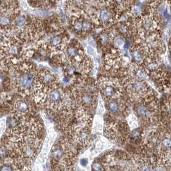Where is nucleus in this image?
Instances as JSON below:
<instances>
[{
	"mask_svg": "<svg viewBox=\"0 0 171 171\" xmlns=\"http://www.w3.org/2000/svg\"><path fill=\"white\" fill-rule=\"evenodd\" d=\"M37 75L30 65H24L16 70L14 85L21 93L28 94L35 86Z\"/></svg>",
	"mask_w": 171,
	"mask_h": 171,
	"instance_id": "f257e3e1",
	"label": "nucleus"
},
{
	"mask_svg": "<svg viewBox=\"0 0 171 171\" xmlns=\"http://www.w3.org/2000/svg\"><path fill=\"white\" fill-rule=\"evenodd\" d=\"M86 13L90 16L96 23L104 26H110L118 19L115 11L107 5L93 7L92 9H89V12Z\"/></svg>",
	"mask_w": 171,
	"mask_h": 171,
	"instance_id": "f03ea898",
	"label": "nucleus"
},
{
	"mask_svg": "<svg viewBox=\"0 0 171 171\" xmlns=\"http://www.w3.org/2000/svg\"><path fill=\"white\" fill-rule=\"evenodd\" d=\"M68 18L70 19L73 30L79 35L84 36L93 28V24L89 16L86 13L83 9L68 16Z\"/></svg>",
	"mask_w": 171,
	"mask_h": 171,
	"instance_id": "7ed1b4c3",
	"label": "nucleus"
},
{
	"mask_svg": "<svg viewBox=\"0 0 171 171\" xmlns=\"http://www.w3.org/2000/svg\"><path fill=\"white\" fill-rule=\"evenodd\" d=\"M134 0H108V4L115 11L118 19L125 11L132 7Z\"/></svg>",
	"mask_w": 171,
	"mask_h": 171,
	"instance_id": "20e7f679",
	"label": "nucleus"
},
{
	"mask_svg": "<svg viewBox=\"0 0 171 171\" xmlns=\"http://www.w3.org/2000/svg\"><path fill=\"white\" fill-rule=\"evenodd\" d=\"M29 111V106L24 100L17 101L14 106V112L15 115L18 117H22Z\"/></svg>",
	"mask_w": 171,
	"mask_h": 171,
	"instance_id": "39448f33",
	"label": "nucleus"
},
{
	"mask_svg": "<svg viewBox=\"0 0 171 171\" xmlns=\"http://www.w3.org/2000/svg\"><path fill=\"white\" fill-rule=\"evenodd\" d=\"M48 100L50 103L52 104H58L61 102L62 96L61 95V92L58 89H54L50 91Z\"/></svg>",
	"mask_w": 171,
	"mask_h": 171,
	"instance_id": "423d86ee",
	"label": "nucleus"
},
{
	"mask_svg": "<svg viewBox=\"0 0 171 171\" xmlns=\"http://www.w3.org/2000/svg\"><path fill=\"white\" fill-rule=\"evenodd\" d=\"M100 41L103 44H107L111 42L113 39V34L110 30H105L102 32L99 36Z\"/></svg>",
	"mask_w": 171,
	"mask_h": 171,
	"instance_id": "0eeeda50",
	"label": "nucleus"
},
{
	"mask_svg": "<svg viewBox=\"0 0 171 171\" xmlns=\"http://www.w3.org/2000/svg\"><path fill=\"white\" fill-rule=\"evenodd\" d=\"M130 89L131 92L134 93H138L140 92H143L144 89V84L138 80H136L131 82Z\"/></svg>",
	"mask_w": 171,
	"mask_h": 171,
	"instance_id": "6e6552de",
	"label": "nucleus"
},
{
	"mask_svg": "<svg viewBox=\"0 0 171 171\" xmlns=\"http://www.w3.org/2000/svg\"><path fill=\"white\" fill-rule=\"evenodd\" d=\"M102 92H103V95L105 96H106V97L110 98L115 95L116 90H115V88H114L113 86L107 85L103 89Z\"/></svg>",
	"mask_w": 171,
	"mask_h": 171,
	"instance_id": "1a4fd4ad",
	"label": "nucleus"
},
{
	"mask_svg": "<svg viewBox=\"0 0 171 171\" xmlns=\"http://www.w3.org/2000/svg\"><path fill=\"white\" fill-rule=\"evenodd\" d=\"M78 141L82 144H86L89 141V134L86 131H81L77 136Z\"/></svg>",
	"mask_w": 171,
	"mask_h": 171,
	"instance_id": "9d476101",
	"label": "nucleus"
},
{
	"mask_svg": "<svg viewBox=\"0 0 171 171\" xmlns=\"http://www.w3.org/2000/svg\"><path fill=\"white\" fill-rule=\"evenodd\" d=\"M26 19L24 16H18L14 20V25L17 28H21L26 25Z\"/></svg>",
	"mask_w": 171,
	"mask_h": 171,
	"instance_id": "9b49d317",
	"label": "nucleus"
},
{
	"mask_svg": "<svg viewBox=\"0 0 171 171\" xmlns=\"http://www.w3.org/2000/svg\"><path fill=\"white\" fill-rule=\"evenodd\" d=\"M62 41H63L62 37L61 36H57L51 40L50 46L54 48L60 47L62 44Z\"/></svg>",
	"mask_w": 171,
	"mask_h": 171,
	"instance_id": "f8f14e48",
	"label": "nucleus"
},
{
	"mask_svg": "<svg viewBox=\"0 0 171 171\" xmlns=\"http://www.w3.org/2000/svg\"><path fill=\"white\" fill-rule=\"evenodd\" d=\"M162 3V0H148L147 2L146 8L149 9L156 10Z\"/></svg>",
	"mask_w": 171,
	"mask_h": 171,
	"instance_id": "ddd939ff",
	"label": "nucleus"
},
{
	"mask_svg": "<svg viewBox=\"0 0 171 171\" xmlns=\"http://www.w3.org/2000/svg\"><path fill=\"white\" fill-rule=\"evenodd\" d=\"M10 24V18L8 16L3 15L0 16V26L2 27L9 26Z\"/></svg>",
	"mask_w": 171,
	"mask_h": 171,
	"instance_id": "4468645a",
	"label": "nucleus"
},
{
	"mask_svg": "<svg viewBox=\"0 0 171 171\" xmlns=\"http://www.w3.org/2000/svg\"><path fill=\"white\" fill-rule=\"evenodd\" d=\"M81 100L82 103L85 105H90L92 104L93 102V97L89 93H85L82 96Z\"/></svg>",
	"mask_w": 171,
	"mask_h": 171,
	"instance_id": "2eb2a0df",
	"label": "nucleus"
},
{
	"mask_svg": "<svg viewBox=\"0 0 171 171\" xmlns=\"http://www.w3.org/2000/svg\"><path fill=\"white\" fill-rule=\"evenodd\" d=\"M28 3L31 5V6L34 7H40L41 5H43V3H48L51 4L48 0H28Z\"/></svg>",
	"mask_w": 171,
	"mask_h": 171,
	"instance_id": "dca6fc26",
	"label": "nucleus"
},
{
	"mask_svg": "<svg viewBox=\"0 0 171 171\" xmlns=\"http://www.w3.org/2000/svg\"><path fill=\"white\" fill-rule=\"evenodd\" d=\"M6 42H7V41L6 39V36H5V33H4L3 31L0 30V45H2Z\"/></svg>",
	"mask_w": 171,
	"mask_h": 171,
	"instance_id": "f3484780",
	"label": "nucleus"
},
{
	"mask_svg": "<svg viewBox=\"0 0 171 171\" xmlns=\"http://www.w3.org/2000/svg\"><path fill=\"white\" fill-rule=\"evenodd\" d=\"M118 104L117 102L112 101L110 103V109L111 110V111H117L118 110Z\"/></svg>",
	"mask_w": 171,
	"mask_h": 171,
	"instance_id": "a211bd4d",
	"label": "nucleus"
},
{
	"mask_svg": "<svg viewBox=\"0 0 171 171\" xmlns=\"http://www.w3.org/2000/svg\"><path fill=\"white\" fill-rule=\"evenodd\" d=\"M7 151L6 149V148H5L3 147H2L0 148V157L5 158L7 156Z\"/></svg>",
	"mask_w": 171,
	"mask_h": 171,
	"instance_id": "6ab92c4d",
	"label": "nucleus"
},
{
	"mask_svg": "<svg viewBox=\"0 0 171 171\" xmlns=\"http://www.w3.org/2000/svg\"><path fill=\"white\" fill-rule=\"evenodd\" d=\"M115 44L118 47H122L124 45V42L123 41L122 39L120 38H117L115 40Z\"/></svg>",
	"mask_w": 171,
	"mask_h": 171,
	"instance_id": "aec40b11",
	"label": "nucleus"
},
{
	"mask_svg": "<svg viewBox=\"0 0 171 171\" xmlns=\"http://www.w3.org/2000/svg\"><path fill=\"white\" fill-rule=\"evenodd\" d=\"M162 145L166 148H169L170 146V141L169 139L165 138L162 141Z\"/></svg>",
	"mask_w": 171,
	"mask_h": 171,
	"instance_id": "412c9836",
	"label": "nucleus"
},
{
	"mask_svg": "<svg viewBox=\"0 0 171 171\" xmlns=\"http://www.w3.org/2000/svg\"><path fill=\"white\" fill-rule=\"evenodd\" d=\"M93 167L94 170H103V169H102L100 164L99 163H94Z\"/></svg>",
	"mask_w": 171,
	"mask_h": 171,
	"instance_id": "4be33fe9",
	"label": "nucleus"
},
{
	"mask_svg": "<svg viewBox=\"0 0 171 171\" xmlns=\"http://www.w3.org/2000/svg\"><path fill=\"white\" fill-rule=\"evenodd\" d=\"M80 163H81V165H82V166L85 167V166H86V165L88 164V160L86 159L83 158V159H81V162H80Z\"/></svg>",
	"mask_w": 171,
	"mask_h": 171,
	"instance_id": "5701e85b",
	"label": "nucleus"
},
{
	"mask_svg": "<svg viewBox=\"0 0 171 171\" xmlns=\"http://www.w3.org/2000/svg\"><path fill=\"white\" fill-rule=\"evenodd\" d=\"M88 52L91 55H93L94 54V50L92 48H89L88 50Z\"/></svg>",
	"mask_w": 171,
	"mask_h": 171,
	"instance_id": "b1692460",
	"label": "nucleus"
},
{
	"mask_svg": "<svg viewBox=\"0 0 171 171\" xmlns=\"http://www.w3.org/2000/svg\"><path fill=\"white\" fill-rule=\"evenodd\" d=\"M3 167V169H1L0 170H12V169H11V168H8V167H7V166Z\"/></svg>",
	"mask_w": 171,
	"mask_h": 171,
	"instance_id": "393cba45",
	"label": "nucleus"
},
{
	"mask_svg": "<svg viewBox=\"0 0 171 171\" xmlns=\"http://www.w3.org/2000/svg\"><path fill=\"white\" fill-rule=\"evenodd\" d=\"M48 1L50 3H55L57 2H58L59 1H60V0H48Z\"/></svg>",
	"mask_w": 171,
	"mask_h": 171,
	"instance_id": "a878e982",
	"label": "nucleus"
},
{
	"mask_svg": "<svg viewBox=\"0 0 171 171\" xmlns=\"http://www.w3.org/2000/svg\"><path fill=\"white\" fill-rule=\"evenodd\" d=\"M1 5H2V3H1V2H0V8H1Z\"/></svg>",
	"mask_w": 171,
	"mask_h": 171,
	"instance_id": "bb28decb",
	"label": "nucleus"
}]
</instances>
